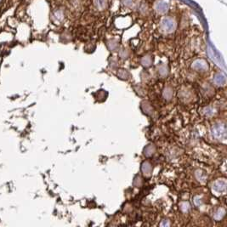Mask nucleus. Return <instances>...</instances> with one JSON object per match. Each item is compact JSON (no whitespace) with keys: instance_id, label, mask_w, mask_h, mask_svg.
<instances>
[{"instance_id":"1","label":"nucleus","mask_w":227,"mask_h":227,"mask_svg":"<svg viewBox=\"0 0 227 227\" xmlns=\"http://www.w3.org/2000/svg\"><path fill=\"white\" fill-rule=\"evenodd\" d=\"M212 134L213 135L219 139H226V128L225 124L220 123V124H216L214 125V127L212 129Z\"/></svg>"},{"instance_id":"2","label":"nucleus","mask_w":227,"mask_h":227,"mask_svg":"<svg viewBox=\"0 0 227 227\" xmlns=\"http://www.w3.org/2000/svg\"><path fill=\"white\" fill-rule=\"evenodd\" d=\"M226 180L217 181H215V183L213 185V189H214L218 192L226 191Z\"/></svg>"},{"instance_id":"3","label":"nucleus","mask_w":227,"mask_h":227,"mask_svg":"<svg viewBox=\"0 0 227 227\" xmlns=\"http://www.w3.org/2000/svg\"><path fill=\"white\" fill-rule=\"evenodd\" d=\"M192 67L198 70V71L199 70L200 71H205L206 69H208V65L206 64V62H204L202 60H197L192 65Z\"/></svg>"},{"instance_id":"4","label":"nucleus","mask_w":227,"mask_h":227,"mask_svg":"<svg viewBox=\"0 0 227 227\" xmlns=\"http://www.w3.org/2000/svg\"><path fill=\"white\" fill-rule=\"evenodd\" d=\"M214 81L217 85H224L226 84V76L222 73H219L215 75Z\"/></svg>"},{"instance_id":"5","label":"nucleus","mask_w":227,"mask_h":227,"mask_svg":"<svg viewBox=\"0 0 227 227\" xmlns=\"http://www.w3.org/2000/svg\"><path fill=\"white\" fill-rule=\"evenodd\" d=\"M151 165L150 164V163L148 162H145L142 165V171H143V174L145 175V176H150L151 174Z\"/></svg>"},{"instance_id":"6","label":"nucleus","mask_w":227,"mask_h":227,"mask_svg":"<svg viewBox=\"0 0 227 227\" xmlns=\"http://www.w3.org/2000/svg\"><path fill=\"white\" fill-rule=\"evenodd\" d=\"M154 151H155V147L152 145H149L145 148V155L147 157L151 156L154 153Z\"/></svg>"},{"instance_id":"7","label":"nucleus","mask_w":227,"mask_h":227,"mask_svg":"<svg viewBox=\"0 0 227 227\" xmlns=\"http://www.w3.org/2000/svg\"><path fill=\"white\" fill-rule=\"evenodd\" d=\"M196 178H197V180L199 181H205V180L207 178V175L202 170H197L196 172Z\"/></svg>"},{"instance_id":"8","label":"nucleus","mask_w":227,"mask_h":227,"mask_svg":"<svg viewBox=\"0 0 227 227\" xmlns=\"http://www.w3.org/2000/svg\"><path fill=\"white\" fill-rule=\"evenodd\" d=\"M225 210L223 209V208H220V209H218V211L215 213V214H214V219L215 220H221L223 217H224V215H225Z\"/></svg>"},{"instance_id":"9","label":"nucleus","mask_w":227,"mask_h":227,"mask_svg":"<svg viewBox=\"0 0 227 227\" xmlns=\"http://www.w3.org/2000/svg\"><path fill=\"white\" fill-rule=\"evenodd\" d=\"M163 96L166 100H170L173 96V91L170 88H166L163 91Z\"/></svg>"},{"instance_id":"10","label":"nucleus","mask_w":227,"mask_h":227,"mask_svg":"<svg viewBox=\"0 0 227 227\" xmlns=\"http://www.w3.org/2000/svg\"><path fill=\"white\" fill-rule=\"evenodd\" d=\"M118 76L123 78V79H125V78H128L129 77V73L126 72V70H120L119 72H118Z\"/></svg>"},{"instance_id":"11","label":"nucleus","mask_w":227,"mask_h":227,"mask_svg":"<svg viewBox=\"0 0 227 227\" xmlns=\"http://www.w3.org/2000/svg\"><path fill=\"white\" fill-rule=\"evenodd\" d=\"M204 112L207 116H212L214 113V110L211 107H207V108H205Z\"/></svg>"},{"instance_id":"12","label":"nucleus","mask_w":227,"mask_h":227,"mask_svg":"<svg viewBox=\"0 0 227 227\" xmlns=\"http://www.w3.org/2000/svg\"><path fill=\"white\" fill-rule=\"evenodd\" d=\"M181 206V208L184 212H186V211H187V210L190 208V205H189V203H188V202H182Z\"/></svg>"},{"instance_id":"13","label":"nucleus","mask_w":227,"mask_h":227,"mask_svg":"<svg viewBox=\"0 0 227 227\" xmlns=\"http://www.w3.org/2000/svg\"><path fill=\"white\" fill-rule=\"evenodd\" d=\"M159 73L162 75V76H165L166 74H167V69L164 67V68H163V67H160L159 68Z\"/></svg>"},{"instance_id":"14","label":"nucleus","mask_w":227,"mask_h":227,"mask_svg":"<svg viewBox=\"0 0 227 227\" xmlns=\"http://www.w3.org/2000/svg\"><path fill=\"white\" fill-rule=\"evenodd\" d=\"M161 226H169V223H168V222L164 221L163 224H161Z\"/></svg>"}]
</instances>
